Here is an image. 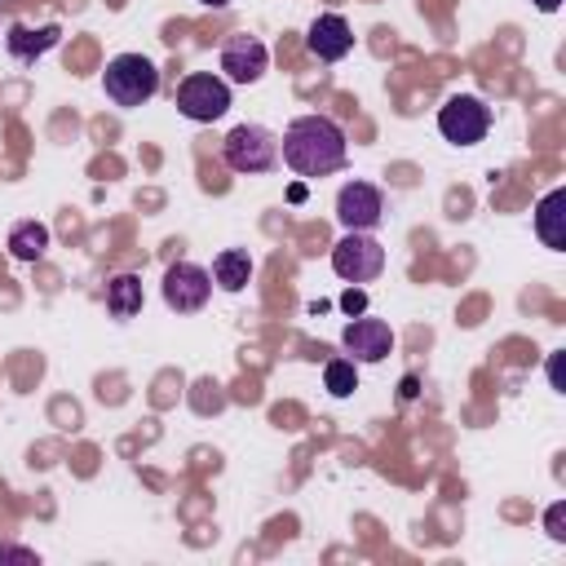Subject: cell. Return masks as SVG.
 Masks as SVG:
<instances>
[{
  "mask_svg": "<svg viewBox=\"0 0 566 566\" xmlns=\"http://www.w3.org/2000/svg\"><path fill=\"white\" fill-rule=\"evenodd\" d=\"M283 164L296 177H327L345 164L349 146H345V128L327 115H301L283 128Z\"/></svg>",
  "mask_w": 566,
  "mask_h": 566,
  "instance_id": "cell-1",
  "label": "cell"
},
{
  "mask_svg": "<svg viewBox=\"0 0 566 566\" xmlns=\"http://www.w3.org/2000/svg\"><path fill=\"white\" fill-rule=\"evenodd\" d=\"M102 88H106V97H111L115 106H128V111H133V106H142V102L155 97L159 71H155V62L142 57V53H119V57L106 62Z\"/></svg>",
  "mask_w": 566,
  "mask_h": 566,
  "instance_id": "cell-2",
  "label": "cell"
},
{
  "mask_svg": "<svg viewBox=\"0 0 566 566\" xmlns=\"http://www.w3.org/2000/svg\"><path fill=\"white\" fill-rule=\"evenodd\" d=\"M221 155H226V164L234 172H248V177L252 172H270L279 164V137L270 128H261V124H239V128L226 133Z\"/></svg>",
  "mask_w": 566,
  "mask_h": 566,
  "instance_id": "cell-3",
  "label": "cell"
},
{
  "mask_svg": "<svg viewBox=\"0 0 566 566\" xmlns=\"http://www.w3.org/2000/svg\"><path fill=\"white\" fill-rule=\"evenodd\" d=\"M177 111L195 124H212L230 111V84L212 71H195L177 84Z\"/></svg>",
  "mask_w": 566,
  "mask_h": 566,
  "instance_id": "cell-4",
  "label": "cell"
},
{
  "mask_svg": "<svg viewBox=\"0 0 566 566\" xmlns=\"http://www.w3.org/2000/svg\"><path fill=\"white\" fill-rule=\"evenodd\" d=\"M486 128H491V106L473 93H455L438 111V133L455 146H478L486 137Z\"/></svg>",
  "mask_w": 566,
  "mask_h": 566,
  "instance_id": "cell-5",
  "label": "cell"
},
{
  "mask_svg": "<svg viewBox=\"0 0 566 566\" xmlns=\"http://www.w3.org/2000/svg\"><path fill=\"white\" fill-rule=\"evenodd\" d=\"M332 270L345 283H371L385 270V248L367 230H345V239L332 243Z\"/></svg>",
  "mask_w": 566,
  "mask_h": 566,
  "instance_id": "cell-6",
  "label": "cell"
},
{
  "mask_svg": "<svg viewBox=\"0 0 566 566\" xmlns=\"http://www.w3.org/2000/svg\"><path fill=\"white\" fill-rule=\"evenodd\" d=\"M208 296H212V274H208L203 265H195V261H172V265L164 270V301H168V310L195 314V310L208 305Z\"/></svg>",
  "mask_w": 566,
  "mask_h": 566,
  "instance_id": "cell-7",
  "label": "cell"
},
{
  "mask_svg": "<svg viewBox=\"0 0 566 566\" xmlns=\"http://www.w3.org/2000/svg\"><path fill=\"white\" fill-rule=\"evenodd\" d=\"M336 217L345 230H371L385 217V195L371 181H349L336 195Z\"/></svg>",
  "mask_w": 566,
  "mask_h": 566,
  "instance_id": "cell-8",
  "label": "cell"
},
{
  "mask_svg": "<svg viewBox=\"0 0 566 566\" xmlns=\"http://www.w3.org/2000/svg\"><path fill=\"white\" fill-rule=\"evenodd\" d=\"M265 66H270V53H265V44L256 35H230L221 44V71H226V80L256 84L265 75Z\"/></svg>",
  "mask_w": 566,
  "mask_h": 566,
  "instance_id": "cell-9",
  "label": "cell"
},
{
  "mask_svg": "<svg viewBox=\"0 0 566 566\" xmlns=\"http://www.w3.org/2000/svg\"><path fill=\"white\" fill-rule=\"evenodd\" d=\"M305 49L318 57V62H340L349 49H354V31L340 13H318L305 31Z\"/></svg>",
  "mask_w": 566,
  "mask_h": 566,
  "instance_id": "cell-10",
  "label": "cell"
},
{
  "mask_svg": "<svg viewBox=\"0 0 566 566\" xmlns=\"http://www.w3.org/2000/svg\"><path fill=\"white\" fill-rule=\"evenodd\" d=\"M340 340L354 354V363H380L394 349V332L385 318H354V323H345Z\"/></svg>",
  "mask_w": 566,
  "mask_h": 566,
  "instance_id": "cell-11",
  "label": "cell"
},
{
  "mask_svg": "<svg viewBox=\"0 0 566 566\" xmlns=\"http://www.w3.org/2000/svg\"><path fill=\"white\" fill-rule=\"evenodd\" d=\"M535 234H539L553 252L566 248V190H562V186L548 190V195L535 203Z\"/></svg>",
  "mask_w": 566,
  "mask_h": 566,
  "instance_id": "cell-12",
  "label": "cell"
},
{
  "mask_svg": "<svg viewBox=\"0 0 566 566\" xmlns=\"http://www.w3.org/2000/svg\"><path fill=\"white\" fill-rule=\"evenodd\" d=\"M208 274H212V283H217L221 292H243L248 279H252V256L239 252V248H226V252H217V261H212Z\"/></svg>",
  "mask_w": 566,
  "mask_h": 566,
  "instance_id": "cell-13",
  "label": "cell"
},
{
  "mask_svg": "<svg viewBox=\"0 0 566 566\" xmlns=\"http://www.w3.org/2000/svg\"><path fill=\"white\" fill-rule=\"evenodd\" d=\"M57 27L49 22V27H40V31H31V27H9V53L18 57V62H31V57H40L44 49H53L57 44Z\"/></svg>",
  "mask_w": 566,
  "mask_h": 566,
  "instance_id": "cell-14",
  "label": "cell"
},
{
  "mask_svg": "<svg viewBox=\"0 0 566 566\" xmlns=\"http://www.w3.org/2000/svg\"><path fill=\"white\" fill-rule=\"evenodd\" d=\"M9 252H13V261H40V256L49 252V226H40V221H18V226L9 230Z\"/></svg>",
  "mask_w": 566,
  "mask_h": 566,
  "instance_id": "cell-15",
  "label": "cell"
},
{
  "mask_svg": "<svg viewBox=\"0 0 566 566\" xmlns=\"http://www.w3.org/2000/svg\"><path fill=\"white\" fill-rule=\"evenodd\" d=\"M106 310L115 318H133L142 310V279L137 274H115L106 283Z\"/></svg>",
  "mask_w": 566,
  "mask_h": 566,
  "instance_id": "cell-16",
  "label": "cell"
},
{
  "mask_svg": "<svg viewBox=\"0 0 566 566\" xmlns=\"http://www.w3.org/2000/svg\"><path fill=\"white\" fill-rule=\"evenodd\" d=\"M323 385H327L336 398H349V394L358 389V367H354V358H332V363L323 367Z\"/></svg>",
  "mask_w": 566,
  "mask_h": 566,
  "instance_id": "cell-17",
  "label": "cell"
},
{
  "mask_svg": "<svg viewBox=\"0 0 566 566\" xmlns=\"http://www.w3.org/2000/svg\"><path fill=\"white\" fill-rule=\"evenodd\" d=\"M340 310H345V314H363V310H367V292L349 283V292L340 296Z\"/></svg>",
  "mask_w": 566,
  "mask_h": 566,
  "instance_id": "cell-18",
  "label": "cell"
},
{
  "mask_svg": "<svg viewBox=\"0 0 566 566\" xmlns=\"http://www.w3.org/2000/svg\"><path fill=\"white\" fill-rule=\"evenodd\" d=\"M548 535L553 539H566V504H553L548 509Z\"/></svg>",
  "mask_w": 566,
  "mask_h": 566,
  "instance_id": "cell-19",
  "label": "cell"
},
{
  "mask_svg": "<svg viewBox=\"0 0 566 566\" xmlns=\"http://www.w3.org/2000/svg\"><path fill=\"white\" fill-rule=\"evenodd\" d=\"M13 557H18V562H35L31 548H0V562H13Z\"/></svg>",
  "mask_w": 566,
  "mask_h": 566,
  "instance_id": "cell-20",
  "label": "cell"
},
{
  "mask_svg": "<svg viewBox=\"0 0 566 566\" xmlns=\"http://www.w3.org/2000/svg\"><path fill=\"white\" fill-rule=\"evenodd\" d=\"M548 380H553V389H562V354H553V363H548Z\"/></svg>",
  "mask_w": 566,
  "mask_h": 566,
  "instance_id": "cell-21",
  "label": "cell"
},
{
  "mask_svg": "<svg viewBox=\"0 0 566 566\" xmlns=\"http://www.w3.org/2000/svg\"><path fill=\"white\" fill-rule=\"evenodd\" d=\"M539 13H553V9H562V0H531Z\"/></svg>",
  "mask_w": 566,
  "mask_h": 566,
  "instance_id": "cell-22",
  "label": "cell"
},
{
  "mask_svg": "<svg viewBox=\"0 0 566 566\" xmlns=\"http://www.w3.org/2000/svg\"><path fill=\"white\" fill-rule=\"evenodd\" d=\"M199 4H208V9H221V4H230V0H199Z\"/></svg>",
  "mask_w": 566,
  "mask_h": 566,
  "instance_id": "cell-23",
  "label": "cell"
}]
</instances>
